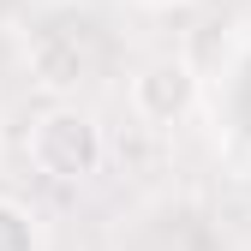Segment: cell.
<instances>
[{
    "mask_svg": "<svg viewBox=\"0 0 251 251\" xmlns=\"http://www.w3.org/2000/svg\"><path fill=\"white\" fill-rule=\"evenodd\" d=\"M198 108V72H192V60H144L138 78H132V114L144 126H179L185 114Z\"/></svg>",
    "mask_w": 251,
    "mask_h": 251,
    "instance_id": "7a4b0ae2",
    "label": "cell"
},
{
    "mask_svg": "<svg viewBox=\"0 0 251 251\" xmlns=\"http://www.w3.org/2000/svg\"><path fill=\"white\" fill-rule=\"evenodd\" d=\"M0 251H42L36 215H30L18 198H0Z\"/></svg>",
    "mask_w": 251,
    "mask_h": 251,
    "instance_id": "3957f363",
    "label": "cell"
},
{
    "mask_svg": "<svg viewBox=\"0 0 251 251\" xmlns=\"http://www.w3.org/2000/svg\"><path fill=\"white\" fill-rule=\"evenodd\" d=\"M138 6H185V0H138Z\"/></svg>",
    "mask_w": 251,
    "mask_h": 251,
    "instance_id": "277c9868",
    "label": "cell"
},
{
    "mask_svg": "<svg viewBox=\"0 0 251 251\" xmlns=\"http://www.w3.org/2000/svg\"><path fill=\"white\" fill-rule=\"evenodd\" d=\"M24 155L30 168L48 174V179H90L102 168V126L90 120L84 108H48L24 138Z\"/></svg>",
    "mask_w": 251,
    "mask_h": 251,
    "instance_id": "6da1fadb",
    "label": "cell"
}]
</instances>
